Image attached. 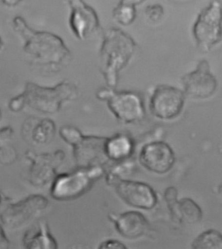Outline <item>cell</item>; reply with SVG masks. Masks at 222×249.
Segmentation results:
<instances>
[{
  "label": "cell",
  "instance_id": "cell-1",
  "mask_svg": "<svg viewBox=\"0 0 222 249\" xmlns=\"http://www.w3.org/2000/svg\"><path fill=\"white\" fill-rule=\"evenodd\" d=\"M13 26L22 38L23 51L32 64L54 72H58L70 63L72 53L61 36L52 32L34 30L21 16L13 19Z\"/></svg>",
  "mask_w": 222,
  "mask_h": 249
},
{
  "label": "cell",
  "instance_id": "cell-2",
  "mask_svg": "<svg viewBox=\"0 0 222 249\" xmlns=\"http://www.w3.org/2000/svg\"><path fill=\"white\" fill-rule=\"evenodd\" d=\"M136 50V42L126 33L116 28L106 31L100 50V69L108 88H116L119 73L129 64Z\"/></svg>",
  "mask_w": 222,
  "mask_h": 249
},
{
  "label": "cell",
  "instance_id": "cell-3",
  "mask_svg": "<svg viewBox=\"0 0 222 249\" xmlns=\"http://www.w3.org/2000/svg\"><path fill=\"white\" fill-rule=\"evenodd\" d=\"M26 105L44 114L58 113L65 102L73 101L78 96V89L68 80L54 87H44L28 82L24 91Z\"/></svg>",
  "mask_w": 222,
  "mask_h": 249
},
{
  "label": "cell",
  "instance_id": "cell-4",
  "mask_svg": "<svg viewBox=\"0 0 222 249\" xmlns=\"http://www.w3.org/2000/svg\"><path fill=\"white\" fill-rule=\"evenodd\" d=\"M48 204L47 198L40 195H32L14 202L0 192V222L7 229H20L43 212Z\"/></svg>",
  "mask_w": 222,
  "mask_h": 249
},
{
  "label": "cell",
  "instance_id": "cell-5",
  "mask_svg": "<svg viewBox=\"0 0 222 249\" xmlns=\"http://www.w3.org/2000/svg\"><path fill=\"white\" fill-rule=\"evenodd\" d=\"M103 173L102 167L78 168L76 171L58 174L51 183L50 196L58 201L76 199L88 192L92 182Z\"/></svg>",
  "mask_w": 222,
  "mask_h": 249
},
{
  "label": "cell",
  "instance_id": "cell-6",
  "mask_svg": "<svg viewBox=\"0 0 222 249\" xmlns=\"http://www.w3.org/2000/svg\"><path fill=\"white\" fill-rule=\"evenodd\" d=\"M96 96L98 99L107 102L110 111L121 123H137L142 121L146 116L144 101L136 92H117L114 89L102 88Z\"/></svg>",
  "mask_w": 222,
  "mask_h": 249
},
{
  "label": "cell",
  "instance_id": "cell-7",
  "mask_svg": "<svg viewBox=\"0 0 222 249\" xmlns=\"http://www.w3.org/2000/svg\"><path fill=\"white\" fill-rule=\"evenodd\" d=\"M193 36L202 52H209L222 40V4L212 0L199 14L193 26Z\"/></svg>",
  "mask_w": 222,
  "mask_h": 249
},
{
  "label": "cell",
  "instance_id": "cell-8",
  "mask_svg": "<svg viewBox=\"0 0 222 249\" xmlns=\"http://www.w3.org/2000/svg\"><path fill=\"white\" fill-rule=\"evenodd\" d=\"M24 156L30 165L28 173V181L37 188H42L52 183L58 175L57 171L66 157L65 152L61 150L40 154L28 151Z\"/></svg>",
  "mask_w": 222,
  "mask_h": 249
},
{
  "label": "cell",
  "instance_id": "cell-9",
  "mask_svg": "<svg viewBox=\"0 0 222 249\" xmlns=\"http://www.w3.org/2000/svg\"><path fill=\"white\" fill-rule=\"evenodd\" d=\"M185 103V92L168 85H158L150 98V109L158 119L170 120L178 117Z\"/></svg>",
  "mask_w": 222,
  "mask_h": 249
},
{
  "label": "cell",
  "instance_id": "cell-10",
  "mask_svg": "<svg viewBox=\"0 0 222 249\" xmlns=\"http://www.w3.org/2000/svg\"><path fill=\"white\" fill-rule=\"evenodd\" d=\"M185 95L195 99L210 98L217 89L218 82L210 71L209 63L205 59L199 62L196 70L182 78Z\"/></svg>",
  "mask_w": 222,
  "mask_h": 249
},
{
  "label": "cell",
  "instance_id": "cell-11",
  "mask_svg": "<svg viewBox=\"0 0 222 249\" xmlns=\"http://www.w3.org/2000/svg\"><path fill=\"white\" fill-rule=\"evenodd\" d=\"M108 139L94 136H84L73 144V154L78 168L92 169L101 167L109 159L106 153V142Z\"/></svg>",
  "mask_w": 222,
  "mask_h": 249
},
{
  "label": "cell",
  "instance_id": "cell-12",
  "mask_svg": "<svg viewBox=\"0 0 222 249\" xmlns=\"http://www.w3.org/2000/svg\"><path fill=\"white\" fill-rule=\"evenodd\" d=\"M67 1L71 8L69 22L71 30L78 39H88L99 30L97 13L84 0Z\"/></svg>",
  "mask_w": 222,
  "mask_h": 249
},
{
  "label": "cell",
  "instance_id": "cell-13",
  "mask_svg": "<svg viewBox=\"0 0 222 249\" xmlns=\"http://www.w3.org/2000/svg\"><path fill=\"white\" fill-rule=\"evenodd\" d=\"M114 185L117 195L132 207L150 210L156 205L155 193L146 183L119 179Z\"/></svg>",
  "mask_w": 222,
  "mask_h": 249
},
{
  "label": "cell",
  "instance_id": "cell-14",
  "mask_svg": "<svg viewBox=\"0 0 222 249\" xmlns=\"http://www.w3.org/2000/svg\"><path fill=\"white\" fill-rule=\"evenodd\" d=\"M140 160L146 169L162 175L167 173L172 168L175 157L168 144L164 142H154L142 148Z\"/></svg>",
  "mask_w": 222,
  "mask_h": 249
},
{
  "label": "cell",
  "instance_id": "cell-15",
  "mask_svg": "<svg viewBox=\"0 0 222 249\" xmlns=\"http://www.w3.org/2000/svg\"><path fill=\"white\" fill-rule=\"evenodd\" d=\"M23 138L34 145L51 142L56 134V126L48 118L29 117L23 124Z\"/></svg>",
  "mask_w": 222,
  "mask_h": 249
},
{
  "label": "cell",
  "instance_id": "cell-16",
  "mask_svg": "<svg viewBox=\"0 0 222 249\" xmlns=\"http://www.w3.org/2000/svg\"><path fill=\"white\" fill-rule=\"evenodd\" d=\"M115 227L122 236L128 239L138 238L148 229V223L144 216L138 212H128L119 216L110 215Z\"/></svg>",
  "mask_w": 222,
  "mask_h": 249
},
{
  "label": "cell",
  "instance_id": "cell-17",
  "mask_svg": "<svg viewBox=\"0 0 222 249\" xmlns=\"http://www.w3.org/2000/svg\"><path fill=\"white\" fill-rule=\"evenodd\" d=\"M23 246L27 249H57L58 244L50 232L47 222L40 221L38 227L25 233Z\"/></svg>",
  "mask_w": 222,
  "mask_h": 249
},
{
  "label": "cell",
  "instance_id": "cell-18",
  "mask_svg": "<svg viewBox=\"0 0 222 249\" xmlns=\"http://www.w3.org/2000/svg\"><path fill=\"white\" fill-rule=\"evenodd\" d=\"M171 215L181 223L194 225L202 219V210L198 204L189 198L177 201Z\"/></svg>",
  "mask_w": 222,
  "mask_h": 249
},
{
  "label": "cell",
  "instance_id": "cell-19",
  "mask_svg": "<svg viewBox=\"0 0 222 249\" xmlns=\"http://www.w3.org/2000/svg\"><path fill=\"white\" fill-rule=\"evenodd\" d=\"M132 142L127 136L118 135L106 142V153L109 160L122 161L129 157L132 152Z\"/></svg>",
  "mask_w": 222,
  "mask_h": 249
},
{
  "label": "cell",
  "instance_id": "cell-20",
  "mask_svg": "<svg viewBox=\"0 0 222 249\" xmlns=\"http://www.w3.org/2000/svg\"><path fill=\"white\" fill-rule=\"evenodd\" d=\"M13 134H14V131L11 126H5L0 129V164L1 165H11L18 158L16 148L11 144Z\"/></svg>",
  "mask_w": 222,
  "mask_h": 249
},
{
  "label": "cell",
  "instance_id": "cell-21",
  "mask_svg": "<svg viewBox=\"0 0 222 249\" xmlns=\"http://www.w3.org/2000/svg\"><path fill=\"white\" fill-rule=\"evenodd\" d=\"M192 246L196 249H222L221 233L215 230L204 231L194 239Z\"/></svg>",
  "mask_w": 222,
  "mask_h": 249
},
{
  "label": "cell",
  "instance_id": "cell-22",
  "mask_svg": "<svg viewBox=\"0 0 222 249\" xmlns=\"http://www.w3.org/2000/svg\"><path fill=\"white\" fill-rule=\"evenodd\" d=\"M113 18L123 26L132 24L136 18V7L118 3L113 11Z\"/></svg>",
  "mask_w": 222,
  "mask_h": 249
},
{
  "label": "cell",
  "instance_id": "cell-23",
  "mask_svg": "<svg viewBox=\"0 0 222 249\" xmlns=\"http://www.w3.org/2000/svg\"><path fill=\"white\" fill-rule=\"evenodd\" d=\"M146 15L148 20L153 23L160 22L164 16V9L162 5L153 4L146 7Z\"/></svg>",
  "mask_w": 222,
  "mask_h": 249
},
{
  "label": "cell",
  "instance_id": "cell-24",
  "mask_svg": "<svg viewBox=\"0 0 222 249\" xmlns=\"http://www.w3.org/2000/svg\"><path fill=\"white\" fill-rule=\"evenodd\" d=\"M9 109L15 113H18L22 111L26 107V100L24 94L22 93L18 94L14 98H11L8 104Z\"/></svg>",
  "mask_w": 222,
  "mask_h": 249
},
{
  "label": "cell",
  "instance_id": "cell-25",
  "mask_svg": "<svg viewBox=\"0 0 222 249\" xmlns=\"http://www.w3.org/2000/svg\"><path fill=\"white\" fill-rule=\"evenodd\" d=\"M177 196H178V192H177V189L173 187L167 188L164 193V197H165L166 201L167 202L171 213L178 201Z\"/></svg>",
  "mask_w": 222,
  "mask_h": 249
},
{
  "label": "cell",
  "instance_id": "cell-26",
  "mask_svg": "<svg viewBox=\"0 0 222 249\" xmlns=\"http://www.w3.org/2000/svg\"><path fill=\"white\" fill-rule=\"evenodd\" d=\"M100 249H125L127 247L125 246L123 243L119 242L118 241L112 240V239H110V240L104 241L100 245Z\"/></svg>",
  "mask_w": 222,
  "mask_h": 249
},
{
  "label": "cell",
  "instance_id": "cell-27",
  "mask_svg": "<svg viewBox=\"0 0 222 249\" xmlns=\"http://www.w3.org/2000/svg\"><path fill=\"white\" fill-rule=\"evenodd\" d=\"M10 247V241L7 238L2 226L0 224V249H7Z\"/></svg>",
  "mask_w": 222,
  "mask_h": 249
},
{
  "label": "cell",
  "instance_id": "cell-28",
  "mask_svg": "<svg viewBox=\"0 0 222 249\" xmlns=\"http://www.w3.org/2000/svg\"><path fill=\"white\" fill-rule=\"evenodd\" d=\"M146 0H121L119 3L121 4L128 5L130 7H136L137 5H141Z\"/></svg>",
  "mask_w": 222,
  "mask_h": 249
},
{
  "label": "cell",
  "instance_id": "cell-29",
  "mask_svg": "<svg viewBox=\"0 0 222 249\" xmlns=\"http://www.w3.org/2000/svg\"><path fill=\"white\" fill-rule=\"evenodd\" d=\"M23 0H1L3 4L8 7H16Z\"/></svg>",
  "mask_w": 222,
  "mask_h": 249
},
{
  "label": "cell",
  "instance_id": "cell-30",
  "mask_svg": "<svg viewBox=\"0 0 222 249\" xmlns=\"http://www.w3.org/2000/svg\"><path fill=\"white\" fill-rule=\"evenodd\" d=\"M3 46H4V42H3V40L1 36H0V51H1V50L3 49Z\"/></svg>",
  "mask_w": 222,
  "mask_h": 249
},
{
  "label": "cell",
  "instance_id": "cell-31",
  "mask_svg": "<svg viewBox=\"0 0 222 249\" xmlns=\"http://www.w3.org/2000/svg\"><path fill=\"white\" fill-rule=\"evenodd\" d=\"M1 118H2V113H1V110L0 109V121H1Z\"/></svg>",
  "mask_w": 222,
  "mask_h": 249
}]
</instances>
